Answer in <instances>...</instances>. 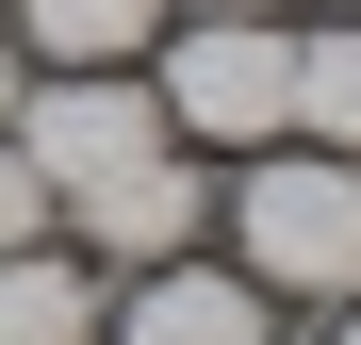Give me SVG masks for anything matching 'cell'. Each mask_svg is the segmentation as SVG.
I'll return each instance as SVG.
<instances>
[{
    "mask_svg": "<svg viewBox=\"0 0 361 345\" xmlns=\"http://www.w3.org/2000/svg\"><path fill=\"white\" fill-rule=\"evenodd\" d=\"M247 279L263 296H361V148H295L247 181Z\"/></svg>",
    "mask_w": 361,
    "mask_h": 345,
    "instance_id": "obj_1",
    "label": "cell"
},
{
    "mask_svg": "<svg viewBox=\"0 0 361 345\" xmlns=\"http://www.w3.org/2000/svg\"><path fill=\"white\" fill-rule=\"evenodd\" d=\"M0 132L33 148V181H49V198H99V181H132V164L164 148V99H148V83H115V66H49Z\"/></svg>",
    "mask_w": 361,
    "mask_h": 345,
    "instance_id": "obj_2",
    "label": "cell"
},
{
    "mask_svg": "<svg viewBox=\"0 0 361 345\" xmlns=\"http://www.w3.org/2000/svg\"><path fill=\"white\" fill-rule=\"evenodd\" d=\"M164 115L214 132V148H279V132H295V49H279V17H197V33L164 49Z\"/></svg>",
    "mask_w": 361,
    "mask_h": 345,
    "instance_id": "obj_3",
    "label": "cell"
},
{
    "mask_svg": "<svg viewBox=\"0 0 361 345\" xmlns=\"http://www.w3.org/2000/svg\"><path fill=\"white\" fill-rule=\"evenodd\" d=\"M99 345H263V279L148 263V296H132V313H99Z\"/></svg>",
    "mask_w": 361,
    "mask_h": 345,
    "instance_id": "obj_4",
    "label": "cell"
},
{
    "mask_svg": "<svg viewBox=\"0 0 361 345\" xmlns=\"http://www.w3.org/2000/svg\"><path fill=\"white\" fill-rule=\"evenodd\" d=\"M66 214L99 230L115 263H180V230H197V164H180V148H148L132 181H99V198H66Z\"/></svg>",
    "mask_w": 361,
    "mask_h": 345,
    "instance_id": "obj_5",
    "label": "cell"
},
{
    "mask_svg": "<svg viewBox=\"0 0 361 345\" xmlns=\"http://www.w3.org/2000/svg\"><path fill=\"white\" fill-rule=\"evenodd\" d=\"M0 345H99V279L49 247H0Z\"/></svg>",
    "mask_w": 361,
    "mask_h": 345,
    "instance_id": "obj_6",
    "label": "cell"
},
{
    "mask_svg": "<svg viewBox=\"0 0 361 345\" xmlns=\"http://www.w3.org/2000/svg\"><path fill=\"white\" fill-rule=\"evenodd\" d=\"M164 0H17V33H33V66H132Z\"/></svg>",
    "mask_w": 361,
    "mask_h": 345,
    "instance_id": "obj_7",
    "label": "cell"
},
{
    "mask_svg": "<svg viewBox=\"0 0 361 345\" xmlns=\"http://www.w3.org/2000/svg\"><path fill=\"white\" fill-rule=\"evenodd\" d=\"M295 132H312V148H361V17L295 49Z\"/></svg>",
    "mask_w": 361,
    "mask_h": 345,
    "instance_id": "obj_8",
    "label": "cell"
},
{
    "mask_svg": "<svg viewBox=\"0 0 361 345\" xmlns=\"http://www.w3.org/2000/svg\"><path fill=\"white\" fill-rule=\"evenodd\" d=\"M49 214H66V198H49V181H33V148L0 132V247H49Z\"/></svg>",
    "mask_w": 361,
    "mask_h": 345,
    "instance_id": "obj_9",
    "label": "cell"
},
{
    "mask_svg": "<svg viewBox=\"0 0 361 345\" xmlns=\"http://www.w3.org/2000/svg\"><path fill=\"white\" fill-rule=\"evenodd\" d=\"M197 17H279V0H197Z\"/></svg>",
    "mask_w": 361,
    "mask_h": 345,
    "instance_id": "obj_10",
    "label": "cell"
},
{
    "mask_svg": "<svg viewBox=\"0 0 361 345\" xmlns=\"http://www.w3.org/2000/svg\"><path fill=\"white\" fill-rule=\"evenodd\" d=\"M0 115H17V49H0Z\"/></svg>",
    "mask_w": 361,
    "mask_h": 345,
    "instance_id": "obj_11",
    "label": "cell"
},
{
    "mask_svg": "<svg viewBox=\"0 0 361 345\" xmlns=\"http://www.w3.org/2000/svg\"><path fill=\"white\" fill-rule=\"evenodd\" d=\"M345 345H361V313H345Z\"/></svg>",
    "mask_w": 361,
    "mask_h": 345,
    "instance_id": "obj_12",
    "label": "cell"
},
{
    "mask_svg": "<svg viewBox=\"0 0 361 345\" xmlns=\"http://www.w3.org/2000/svg\"><path fill=\"white\" fill-rule=\"evenodd\" d=\"M345 17H361V0H345Z\"/></svg>",
    "mask_w": 361,
    "mask_h": 345,
    "instance_id": "obj_13",
    "label": "cell"
}]
</instances>
